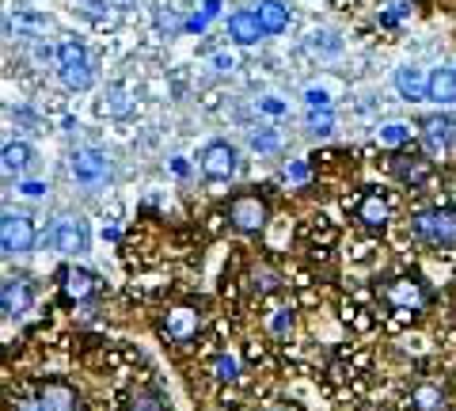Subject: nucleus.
Segmentation results:
<instances>
[{"label":"nucleus","instance_id":"obj_11","mask_svg":"<svg viewBox=\"0 0 456 411\" xmlns=\"http://www.w3.org/2000/svg\"><path fill=\"white\" fill-rule=\"evenodd\" d=\"M31 301H35V293H31V286H27L23 278H8V282H4V290H0V308H4V316H8V320L27 316Z\"/></svg>","mask_w":456,"mask_h":411},{"label":"nucleus","instance_id":"obj_33","mask_svg":"<svg viewBox=\"0 0 456 411\" xmlns=\"http://www.w3.org/2000/svg\"><path fill=\"white\" fill-rule=\"evenodd\" d=\"M202 16H221V0H206V4H202Z\"/></svg>","mask_w":456,"mask_h":411},{"label":"nucleus","instance_id":"obj_9","mask_svg":"<svg viewBox=\"0 0 456 411\" xmlns=\"http://www.w3.org/2000/svg\"><path fill=\"white\" fill-rule=\"evenodd\" d=\"M73 176L92 187V183H103L110 176V164H107V157L99 149H77L73 152Z\"/></svg>","mask_w":456,"mask_h":411},{"label":"nucleus","instance_id":"obj_10","mask_svg":"<svg viewBox=\"0 0 456 411\" xmlns=\"http://www.w3.org/2000/svg\"><path fill=\"white\" fill-rule=\"evenodd\" d=\"M164 328H167V335L175 339V343H191V339L198 335V328H202V313L191 308V305H179V308H171L167 313Z\"/></svg>","mask_w":456,"mask_h":411},{"label":"nucleus","instance_id":"obj_5","mask_svg":"<svg viewBox=\"0 0 456 411\" xmlns=\"http://www.w3.org/2000/svg\"><path fill=\"white\" fill-rule=\"evenodd\" d=\"M0 248H4V255L12 259V255H27L35 248V225L27 221L23 214H8L0 218Z\"/></svg>","mask_w":456,"mask_h":411},{"label":"nucleus","instance_id":"obj_29","mask_svg":"<svg viewBox=\"0 0 456 411\" xmlns=\"http://www.w3.org/2000/svg\"><path fill=\"white\" fill-rule=\"evenodd\" d=\"M255 149H263V152L278 149V137H274V134H259V137H255Z\"/></svg>","mask_w":456,"mask_h":411},{"label":"nucleus","instance_id":"obj_16","mask_svg":"<svg viewBox=\"0 0 456 411\" xmlns=\"http://www.w3.org/2000/svg\"><path fill=\"white\" fill-rule=\"evenodd\" d=\"M354 214H358V221L365 229H384V225H388V202H384L380 191H365Z\"/></svg>","mask_w":456,"mask_h":411},{"label":"nucleus","instance_id":"obj_23","mask_svg":"<svg viewBox=\"0 0 456 411\" xmlns=\"http://www.w3.org/2000/svg\"><path fill=\"white\" fill-rule=\"evenodd\" d=\"M209 370H213V377H217V381H232V377L240 374V362L232 358V354H217Z\"/></svg>","mask_w":456,"mask_h":411},{"label":"nucleus","instance_id":"obj_25","mask_svg":"<svg viewBox=\"0 0 456 411\" xmlns=\"http://www.w3.org/2000/svg\"><path fill=\"white\" fill-rule=\"evenodd\" d=\"M308 130L312 134H331V111H320V107H312L308 111Z\"/></svg>","mask_w":456,"mask_h":411},{"label":"nucleus","instance_id":"obj_31","mask_svg":"<svg viewBox=\"0 0 456 411\" xmlns=\"http://www.w3.org/2000/svg\"><path fill=\"white\" fill-rule=\"evenodd\" d=\"M259 107L266 111V115H281V111H285V103H281V99H263Z\"/></svg>","mask_w":456,"mask_h":411},{"label":"nucleus","instance_id":"obj_27","mask_svg":"<svg viewBox=\"0 0 456 411\" xmlns=\"http://www.w3.org/2000/svg\"><path fill=\"white\" fill-rule=\"evenodd\" d=\"M289 328H293V313H285V308H278V313L270 316V332H274V335H285Z\"/></svg>","mask_w":456,"mask_h":411},{"label":"nucleus","instance_id":"obj_30","mask_svg":"<svg viewBox=\"0 0 456 411\" xmlns=\"http://www.w3.org/2000/svg\"><path fill=\"white\" fill-rule=\"evenodd\" d=\"M305 99H308L312 107H327V92H316V88H308V92H305Z\"/></svg>","mask_w":456,"mask_h":411},{"label":"nucleus","instance_id":"obj_2","mask_svg":"<svg viewBox=\"0 0 456 411\" xmlns=\"http://www.w3.org/2000/svg\"><path fill=\"white\" fill-rule=\"evenodd\" d=\"M57 65H61V80L73 92L92 88V62L80 42H61V46H57Z\"/></svg>","mask_w":456,"mask_h":411},{"label":"nucleus","instance_id":"obj_3","mask_svg":"<svg viewBox=\"0 0 456 411\" xmlns=\"http://www.w3.org/2000/svg\"><path fill=\"white\" fill-rule=\"evenodd\" d=\"M202 172L213 183H228L240 172V152L228 145V141H209L202 149Z\"/></svg>","mask_w":456,"mask_h":411},{"label":"nucleus","instance_id":"obj_26","mask_svg":"<svg viewBox=\"0 0 456 411\" xmlns=\"http://www.w3.org/2000/svg\"><path fill=\"white\" fill-rule=\"evenodd\" d=\"M278 271H270V267H259V271H255V290L259 293H270V290H278Z\"/></svg>","mask_w":456,"mask_h":411},{"label":"nucleus","instance_id":"obj_12","mask_svg":"<svg viewBox=\"0 0 456 411\" xmlns=\"http://www.w3.org/2000/svg\"><path fill=\"white\" fill-rule=\"evenodd\" d=\"M99 290V278L84 267H65L61 271V293L65 301H88V297Z\"/></svg>","mask_w":456,"mask_h":411},{"label":"nucleus","instance_id":"obj_6","mask_svg":"<svg viewBox=\"0 0 456 411\" xmlns=\"http://www.w3.org/2000/svg\"><path fill=\"white\" fill-rule=\"evenodd\" d=\"M384 301L399 308V313H419V308H426V301H430V293H426L419 278H392L388 286H384Z\"/></svg>","mask_w":456,"mask_h":411},{"label":"nucleus","instance_id":"obj_28","mask_svg":"<svg viewBox=\"0 0 456 411\" xmlns=\"http://www.w3.org/2000/svg\"><path fill=\"white\" fill-rule=\"evenodd\" d=\"M20 191H23L27 198H42V194H46L50 187H46V183H35V179H31V183H23V187H20Z\"/></svg>","mask_w":456,"mask_h":411},{"label":"nucleus","instance_id":"obj_21","mask_svg":"<svg viewBox=\"0 0 456 411\" xmlns=\"http://www.w3.org/2000/svg\"><path fill=\"white\" fill-rule=\"evenodd\" d=\"M411 404H415V411H445V392L437 385H419L411 392Z\"/></svg>","mask_w":456,"mask_h":411},{"label":"nucleus","instance_id":"obj_17","mask_svg":"<svg viewBox=\"0 0 456 411\" xmlns=\"http://www.w3.org/2000/svg\"><path fill=\"white\" fill-rule=\"evenodd\" d=\"M395 88L403 99H411V103H415V99H430V77H422V69L407 65L395 73Z\"/></svg>","mask_w":456,"mask_h":411},{"label":"nucleus","instance_id":"obj_15","mask_svg":"<svg viewBox=\"0 0 456 411\" xmlns=\"http://www.w3.org/2000/svg\"><path fill=\"white\" fill-rule=\"evenodd\" d=\"M38 404L42 411H77V389L65 385V381H50V385H42L38 392Z\"/></svg>","mask_w":456,"mask_h":411},{"label":"nucleus","instance_id":"obj_18","mask_svg":"<svg viewBox=\"0 0 456 411\" xmlns=\"http://www.w3.org/2000/svg\"><path fill=\"white\" fill-rule=\"evenodd\" d=\"M259 23L266 35H281L285 27H289V8L281 4V0H263L259 4Z\"/></svg>","mask_w":456,"mask_h":411},{"label":"nucleus","instance_id":"obj_20","mask_svg":"<svg viewBox=\"0 0 456 411\" xmlns=\"http://www.w3.org/2000/svg\"><path fill=\"white\" fill-rule=\"evenodd\" d=\"M31 160H35V152H31V145H27V141H12V145H4V172H8V176L27 172V168H31Z\"/></svg>","mask_w":456,"mask_h":411},{"label":"nucleus","instance_id":"obj_22","mask_svg":"<svg viewBox=\"0 0 456 411\" xmlns=\"http://www.w3.org/2000/svg\"><path fill=\"white\" fill-rule=\"evenodd\" d=\"M411 137V130H407V126L403 122H388V126H384V130L377 134V141H380V145H388V149H395V145H403V141Z\"/></svg>","mask_w":456,"mask_h":411},{"label":"nucleus","instance_id":"obj_1","mask_svg":"<svg viewBox=\"0 0 456 411\" xmlns=\"http://www.w3.org/2000/svg\"><path fill=\"white\" fill-rule=\"evenodd\" d=\"M411 233L434 248H452L456 244V210H426L411 221Z\"/></svg>","mask_w":456,"mask_h":411},{"label":"nucleus","instance_id":"obj_32","mask_svg":"<svg viewBox=\"0 0 456 411\" xmlns=\"http://www.w3.org/2000/svg\"><path fill=\"white\" fill-rule=\"evenodd\" d=\"M289 179H293V183H305V179H308V164H293V168H289Z\"/></svg>","mask_w":456,"mask_h":411},{"label":"nucleus","instance_id":"obj_14","mask_svg":"<svg viewBox=\"0 0 456 411\" xmlns=\"http://www.w3.org/2000/svg\"><path fill=\"white\" fill-rule=\"evenodd\" d=\"M392 172H395V179L403 183V187L415 191V187H422V183L434 176V164L426 160V157H399V160L392 164Z\"/></svg>","mask_w":456,"mask_h":411},{"label":"nucleus","instance_id":"obj_34","mask_svg":"<svg viewBox=\"0 0 456 411\" xmlns=\"http://www.w3.org/2000/svg\"><path fill=\"white\" fill-rule=\"evenodd\" d=\"M206 23H209V16H194L187 27H191V31H206Z\"/></svg>","mask_w":456,"mask_h":411},{"label":"nucleus","instance_id":"obj_7","mask_svg":"<svg viewBox=\"0 0 456 411\" xmlns=\"http://www.w3.org/2000/svg\"><path fill=\"white\" fill-rule=\"evenodd\" d=\"M422 145L430 157H445V152L456 145V119H449V115L422 119Z\"/></svg>","mask_w":456,"mask_h":411},{"label":"nucleus","instance_id":"obj_8","mask_svg":"<svg viewBox=\"0 0 456 411\" xmlns=\"http://www.w3.org/2000/svg\"><path fill=\"white\" fill-rule=\"evenodd\" d=\"M53 244L61 255H84L88 251V229H84L80 218H61L53 229Z\"/></svg>","mask_w":456,"mask_h":411},{"label":"nucleus","instance_id":"obj_19","mask_svg":"<svg viewBox=\"0 0 456 411\" xmlns=\"http://www.w3.org/2000/svg\"><path fill=\"white\" fill-rule=\"evenodd\" d=\"M430 99H437L441 107H449L456 99V69H437L430 77Z\"/></svg>","mask_w":456,"mask_h":411},{"label":"nucleus","instance_id":"obj_13","mask_svg":"<svg viewBox=\"0 0 456 411\" xmlns=\"http://www.w3.org/2000/svg\"><path fill=\"white\" fill-rule=\"evenodd\" d=\"M228 35H232L240 46H255V42L266 35L259 23V12H232V16H228Z\"/></svg>","mask_w":456,"mask_h":411},{"label":"nucleus","instance_id":"obj_4","mask_svg":"<svg viewBox=\"0 0 456 411\" xmlns=\"http://www.w3.org/2000/svg\"><path fill=\"white\" fill-rule=\"evenodd\" d=\"M266 218H270V210L259 194H236L232 206H228V221H232L240 233H263Z\"/></svg>","mask_w":456,"mask_h":411},{"label":"nucleus","instance_id":"obj_24","mask_svg":"<svg viewBox=\"0 0 456 411\" xmlns=\"http://www.w3.org/2000/svg\"><path fill=\"white\" fill-rule=\"evenodd\" d=\"M130 407H134V411H167V404H164V396H160V392H152V389H145V392H137Z\"/></svg>","mask_w":456,"mask_h":411}]
</instances>
